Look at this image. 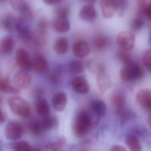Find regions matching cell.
I'll list each match as a JSON object with an SVG mask.
<instances>
[{
  "label": "cell",
  "instance_id": "cell-1",
  "mask_svg": "<svg viewBox=\"0 0 151 151\" xmlns=\"http://www.w3.org/2000/svg\"><path fill=\"white\" fill-rule=\"evenodd\" d=\"M9 106L13 113L22 117L30 114V107L27 101L20 96H10L8 99Z\"/></svg>",
  "mask_w": 151,
  "mask_h": 151
},
{
  "label": "cell",
  "instance_id": "cell-2",
  "mask_svg": "<svg viewBox=\"0 0 151 151\" xmlns=\"http://www.w3.org/2000/svg\"><path fill=\"white\" fill-rule=\"evenodd\" d=\"M143 75L144 72L142 69L132 62L124 64L120 73L121 79L124 82L140 79Z\"/></svg>",
  "mask_w": 151,
  "mask_h": 151
},
{
  "label": "cell",
  "instance_id": "cell-3",
  "mask_svg": "<svg viewBox=\"0 0 151 151\" xmlns=\"http://www.w3.org/2000/svg\"><path fill=\"white\" fill-rule=\"evenodd\" d=\"M92 124L91 116L86 112H81L75 120L73 126L75 135L77 137H82L88 132Z\"/></svg>",
  "mask_w": 151,
  "mask_h": 151
},
{
  "label": "cell",
  "instance_id": "cell-4",
  "mask_svg": "<svg viewBox=\"0 0 151 151\" xmlns=\"http://www.w3.org/2000/svg\"><path fill=\"white\" fill-rule=\"evenodd\" d=\"M116 45L123 50H131L135 45V37L129 32H122L116 37Z\"/></svg>",
  "mask_w": 151,
  "mask_h": 151
},
{
  "label": "cell",
  "instance_id": "cell-5",
  "mask_svg": "<svg viewBox=\"0 0 151 151\" xmlns=\"http://www.w3.org/2000/svg\"><path fill=\"white\" fill-rule=\"evenodd\" d=\"M15 60L16 64L22 70L27 71L32 68V61L29 55L24 48L20 47L17 49Z\"/></svg>",
  "mask_w": 151,
  "mask_h": 151
},
{
  "label": "cell",
  "instance_id": "cell-6",
  "mask_svg": "<svg viewBox=\"0 0 151 151\" xmlns=\"http://www.w3.org/2000/svg\"><path fill=\"white\" fill-rule=\"evenodd\" d=\"M31 82V77L26 71L19 70L14 76L15 86L20 90L27 89L30 86Z\"/></svg>",
  "mask_w": 151,
  "mask_h": 151
},
{
  "label": "cell",
  "instance_id": "cell-7",
  "mask_svg": "<svg viewBox=\"0 0 151 151\" xmlns=\"http://www.w3.org/2000/svg\"><path fill=\"white\" fill-rule=\"evenodd\" d=\"M136 101L145 111L151 114V91L150 90H140L136 95Z\"/></svg>",
  "mask_w": 151,
  "mask_h": 151
},
{
  "label": "cell",
  "instance_id": "cell-8",
  "mask_svg": "<svg viewBox=\"0 0 151 151\" xmlns=\"http://www.w3.org/2000/svg\"><path fill=\"white\" fill-rule=\"evenodd\" d=\"M99 7L103 17L107 19L112 18L118 9L116 1L111 0H102L99 2Z\"/></svg>",
  "mask_w": 151,
  "mask_h": 151
},
{
  "label": "cell",
  "instance_id": "cell-9",
  "mask_svg": "<svg viewBox=\"0 0 151 151\" xmlns=\"http://www.w3.org/2000/svg\"><path fill=\"white\" fill-rule=\"evenodd\" d=\"M52 27L54 30L57 32H67L70 29L68 17L54 16L52 21Z\"/></svg>",
  "mask_w": 151,
  "mask_h": 151
},
{
  "label": "cell",
  "instance_id": "cell-10",
  "mask_svg": "<svg viewBox=\"0 0 151 151\" xmlns=\"http://www.w3.org/2000/svg\"><path fill=\"white\" fill-rule=\"evenodd\" d=\"M73 89L80 94H86L90 90V86L86 77L83 76L75 77L71 82Z\"/></svg>",
  "mask_w": 151,
  "mask_h": 151
},
{
  "label": "cell",
  "instance_id": "cell-11",
  "mask_svg": "<svg viewBox=\"0 0 151 151\" xmlns=\"http://www.w3.org/2000/svg\"><path fill=\"white\" fill-rule=\"evenodd\" d=\"M22 128L19 123L11 122L7 124L5 132L8 139L14 140L22 137Z\"/></svg>",
  "mask_w": 151,
  "mask_h": 151
},
{
  "label": "cell",
  "instance_id": "cell-12",
  "mask_svg": "<svg viewBox=\"0 0 151 151\" xmlns=\"http://www.w3.org/2000/svg\"><path fill=\"white\" fill-rule=\"evenodd\" d=\"M96 10L93 4L87 3L83 7L79 13L80 19L87 22H92L96 17Z\"/></svg>",
  "mask_w": 151,
  "mask_h": 151
},
{
  "label": "cell",
  "instance_id": "cell-13",
  "mask_svg": "<svg viewBox=\"0 0 151 151\" xmlns=\"http://www.w3.org/2000/svg\"><path fill=\"white\" fill-rule=\"evenodd\" d=\"M18 17L12 14H9L5 17L3 22V26L4 29L9 32L17 30L21 22Z\"/></svg>",
  "mask_w": 151,
  "mask_h": 151
},
{
  "label": "cell",
  "instance_id": "cell-14",
  "mask_svg": "<svg viewBox=\"0 0 151 151\" xmlns=\"http://www.w3.org/2000/svg\"><path fill=\"white\" fill-rule=\"evenodd\" d=\"M97 83L99 89L101 91L105 92L107 91L111 86V82L108 75L101 70L97 73Z\"/></svg>",
  "mask_w": 151,
  "mask_h": 151
},
{
  "label": "cell",
  "instance_id": "cell-15",
  "mask_svg": "<svg viewBox=\"0 0 151 151\" xmlns=\"http://www.w3.org/2000/svg\"><path fill=\"white\" fill-rule=\"evenodd\" d=\"M72 52L78 58H83L90 52L88 44L84 40H80L74 43L72 46Z\"/></svg>",
  "mask_w": 151,
  "mask_h": 151
},
{
  "label": "cell",
  "instance_id": "cell-16",
  "mask_svg": "<svg viewBox=\"0 0 151 151\" xmlns=\"http://www.w3.org/2000/svg\"><path fill=\"white\" fill-rule=\"evenodd\" d=\"M68 102V97L63 92L55 93L52 99V103L55 109L58 111H62L65 109Z\"/></svg>",
  "mask_w": 151,
  "mask_h": 151
},
{
  "label": "cell",
  "instance_id": "cell-17",
  "mask_svg": "<svg viewBox=\"0 0 151 151\" xmlns=\"http://www.w3.org/2000/svg\"><path fill=\"white\" fill-rule=\"evenodd\" d=\"M47 66L48 62L42 55H37L32 61V68L36 72L40 73L45 71Z\"/></svg>",
  "mask_w": 151,
  "mask_h": 151
},
{
  "label": "cell",
  "instance_id": "cell-18",
  "mask_svg": "<svg viewBox=\"0 0 151 151\" xmlns=\"http://www.w3.org/2000/svg\"><path fill=\"white\" fill-rule=\"evenodd\" d=\"M0 90L2 92L6 93L19 94L21 91L15 86H13L10 84L8 79L5 78H1L0 80Z\"/></svg>",
  "mask_w": 151,
  "mask_h": 151
},
{
  "label": "cell",
  "instance_id": "cell-19",
  "mask_svg": "<svg viewBox=\"0 0 151 151\" xmlns=\"http://www.w3.org/2000/svg\"><path fill=\"white\" fill-rule=\"evenodd\" d=\"M53 48L54 51L59 54L65 53L68 50V40L65 37L59 38L55 40Z\"/></svg>",
  "mask_w": 151,
  "mask_h": 151
},
{
  "label": "cell",
  "instance_id": "cell-20",
  "mask_svg": "<svg viewBox=\"0 0 151 151\" xmlns=\"http://www.w3.org/2000/svg\"><path fill=\"white\" fill-rule=\"evenodd\" d=\"M36 110L39 114L45 116H47L50 113V107L48 102L45 100L40 99L35 104Z\"/></svg>",
  "mask_w": 151,
  "mask_h": 151
},
{
  "label": "cell",
  "instance_id": "cell-21",
  "mask_svg": "<svg viewBox=\"0 0 151 151\" xmlns=\"http://www.w3.org/2000/svg\"><path fill=\"white\" fill-rule=\"evenodd\" d=\"M14 46V41L13 38L6 37L2 39L1 45V51L4 54H8L12 52Z\"/></svg>",
  "mask_w": 151,
  "mask_h": 151
},
{
  "label": "cell",
  "instance_id": "cell-22",
  "mask_svg": "<svg viewBox=\"0 0 151 151\" xmlns=\"http://www.w3.org/2000/svg\"><path fill=\"white\" fill-rule=\"evenodd\" d=\"M91 107L93 111L100 116H103L106 114V107L105 102L100 99H95L91 103Z\"/></svg>",
  "mask_w": 151,
  "mask_h": 151
},
{
  "label": "cell",
  "instance_id": "cell-23",
  "mask_svg": "<svg viewBox=\"0 0 151 151\" xmlns=\"http://www.w3.org/2000/svg\"><path fill=\"white\" fill-rule=\"evenodd\" d=\"M126 144L130 151H142V147L138 139L135 136L130 135L126 139Z\"/></svg>",
  "mask_w": 151,
  "mask_h": 151
},
{
  "label": "cell",
  "instance_id": "cell-24",
  "mask_svg": "<svg viewBox=\"0 0 151 151\" xmlns=\"http://www.w3.org/2000/svg\"><path fill=\"white\" fill-rule=\"evenodd\" d=\"M9 3L13 9L18 12H25L29 8V4L23 0H11Z\"/></svg>",
  "mask_w": 151,
  "mask_h": 151
},
{
  "label": "cell",
  "instance_id": "cell-25",
  "mask_svg": "<svg viewBox=\"0 0 151 151\" xmlns=\"http://www.w3.org/2000/svg\"><path fill=\"white\" fill-rule=\"evenodd\" d=\"M18 37L20 40L24 42H28L31 38L32 34L29 27L23 25L21 24L17 29Z\"/></svg>",
  "mask_w": 151,
  "mask_h": 151
},
{
  "label": "cell",
  "instance_id": "cell-26",
  "mask_svg": "<svg viewBox=\"0 0 151 151\" xmlns=\"http://www.w3.org/2000/svg\"><path fill=\"white\" fill-rule=\"evenodd\" d=\"M69 70L71 74L77 75L83 72L84 67L82 62L78 60H74L70 63Z\"/></svg>",
  "mask_w": 151,
  "mask_h": 151
},
{
  "label": "cell",
  "instance_id": "cell-27",
  "mask_svg": "<svg viewBox=\"0 0 151 151\" xmlns=\"http://www.w3.org/2000/svg\"><path fill=\"white\" fill-rule=\"evenodd\" d=\"M111 101L113 106L116 109H120L124 105L125 99L124 97L122 94L116 93L112 95Z\"/></svg>",
  "mask_w": 151,
  "mask_h": 151
},
{
  "label": "cell",
  "instance_id": "cell-28",
  "mask_svg": "<svg viewBox=\"0 0 151 151\" xmlns=\"http://www.w3.org/2000/svg\"><path fill=\"white\" fill-rule=\"evenodd\" d=\"M107 41L103 37H98L93 40L92 46L97 51H101L105 49L107 46Z\"/></svg>",
  "mask_w": 151,
  "mask_h": 151
},
{
  "label": "cell",
  "instance_id": "cell-29",
  "mask_svg": "<svg viewBox=\"0 0 151 151\" xmlns=\"http://www.w3.org/2000/svg\"><path fill=\"white\" fill-rule=\"evenodd\" d=\"M55 124L56 121L55 118L49 115L45 116L41 123L43 129L46 130H50L53 129L55 126Z\"/></svg>",
  "mask_w": 151,
  "mask_h": 151
},
{
  "label": "cell",
  "instance_id": "cell-30",
  "mask_svg": "<svg viewBox=\"0 0 151 151\" xmlns=\"http://www.w3.org/2000/svg\"><path fill=\"white\" fill-rule=\"evenodd\" d=\"M117 57L120 61L122 62L124 64L131 62V58L129 54L126 50H120L117 53Z\"/></svg>",
  "mask_w": 151,
  "mask_h": 151
},
{
  "label": "cell",
  "instance_id": "cell-31",
  "mask_svg": "<svg viewBox=\"0 0 151 151\" xmlns=\"http://www.w3.org/2000/svg\"><path fill=\"white\" fill-rule=\"evenodd\" d=\"M30 129L34 135H39L42 130V124L37 120H33L30 124Z\"/></svg>",
  "mask_w": 151,
  "mask_h": 151
},
{
  "label": "cell",
  "instance_id": "cell-32",
  "mask_svg": "<svg viewBox=\"0 0 151 151\" xmlns=\"http://www.w3.org/2000/svg\"><path fill=\"white\" fill-rule=\"evenodd\" d=\"M69 13V8L68 6H60L55 9V10L54 16L68 17Z\"/></svg>",
  "mask_w": 151,
  "mask_h": 151
},
{
  "label": "cell",
  "instance_id": "cell-33",
  "mask_svg": "<svg viewBox=\"0 0 151 151\" xmlns=\"http://www.w3.org/2000/svg\"><path fill=\"white\" fill-rule=\"evenodd\" d=\"M30 145L26 141H22L17 143L14 147L15 151H31Z\"/></svg>",
  "mask_w": 151,
  "mask_h": 151
},
{
  "label": "cell",
  "instance_id": "cell-34",
  "mask_svg": "<svg viewBox=\"0 0 151 151\" xmlns=\"http://www.w3.org/2000/svg\"><path fill=\"white\" fill-rule=\"evenodd\" d=\"M142 60L145 66L148 69L151 68V49L147 50L144 52Z\"/></svg>",
  "mask_w": 151,
  "mask_h": 151
},
{
  "label": "cell",
  "instance_id": "cell-35",
  "mask_svg": "<svg viewBox=\"0 0 151 151\" xmlns=\"http://www.w3.org/2000/svg\"><path fill=\"white\" fill-rule=\"evenodd\" d=\"M131 25L132 28L134 30L139 31L142 29L144 25V22L140 18H135L132 21Z\"/></svg>",
  "mask_w": 151,
  "mask_h": 151
},
{
  "label": "cell",
  "instance_id": "cell-36",
  "mask_svg": "<svg viewBox=\"0 0 151 151\" xmlns=\"http://www.w3.org/2000/svg\"><path fill=\"white\" fill-rule=\"evenodd\" d=\"M148 5L147 2L145 1H138V10L140 14L145 15V12Z\"/></svg>",
  "mask_w": 151,
  "mask_h": 151
},
{
  "label": "cell",
  "instance_id": "cell-37",
  "mask_svg": "<svg viewBox=\"0 0 151 151\" xmlns=\"http://www.w3.org/2000/svg\"><path fill=\"white\" fill-rule=\"evenodd\" d=\"M60 72L59 71L53 72L49 77V79L52 82H56L58 81L60 77Z\"/></svg>",
  "mask_w": 151,
  "mask_h": 151
},
{
  "label": "cell",
  "instance_id": "cell-38",
  "mask_svg": "<svg viewBox=\"0 0 151 151\" xmlns=\"http://www.w3.org/2000/svg\"><path fill=\"white\" fill-rule=\"evenodd\" d=\"M145 15L148 19L151 20V3L147 5V7L145 12Z\"/></svg>",
  "mask_w": 151,
  "mask_h": 151
},
{
  "label": "cell",
  "instance_id": "cell-39",
  "mask_svg": "<svg viewBox=\"0 0 151 151\" xmlns=\"http://www.w3.org/2000/svg\"><path fill=\"white\" fill-rule=\"evenodd\" d=\"M44 2L48 6H55L60 2L59 0H45Z\"/></svg>",
  "mask_w": 151,
  "mask_h": 151
},
{
  "label": "cell",
  "instance_id": "cell-40",
  "mask_svg": "<svg viewBox=\"0 0 151 151\" xmlns=\"http://www.w3.org/2000/svg\"><path fill=\"white\" fill-rule=\"evenodd\" d=\"M111 151H127L124 147L121 145H114L112 147Z\"/></svg>",
  "mask_w": 151,
  "mask_h": 151
},
{
  "label": "cell",
  "instance_id": "cell-41",
  "mask_svg": "<svg viewBox=\"0 0 151 151\" xmlns=\"http://www.w3.org/2000/svg\"><path fill=\"white\" fill-rule=\"evenodd\" d=\"M35 92L36 95L38 97L41 96L43 93V91L40 88H37V89L35 90Z\"/></svg>",
  "mask_w": 151,
  "mask_h": 151
},
{
  "label": "cell",
  "instance_id": "cell-42",
  "mask_svg": "<svg viewBox=\"0 0 151 151\" xmlns=\"http://www.w3.org/2000/svg\"><path fill=\"white\" fill-rule=\"evenodd\" d=\"M51 149L52 151H59V148L57 145L55 144H52L51 146Z\"/></svg>",
  "mask_w": 151,
  "mask_h": 151
},
{
  "label": "cell",
  "instance_id": "cell-43",
  "mask_svg": "<svg viewBox=\"0 0 151 151\" xmlns=\"http://www.w3.org/2000/svg\"><path fill=\"white\" fill-rule=\"evenodd\" d=\"M1 123L4 122L5 121V115H4V114H3V112H2V111H1Z\"/></svg>",
  "mask_w": 151,
  "mask_h": 151
},
{
  "label": "cell",
  "instance_id": "cell-44",
  "mask_svg": "<svg viewBox=\"0 0 151 151\" xmlns=\"http://www.w3.org/2000/svg\"><path fill=\"white\" fill-rule=\"evenodd\" d=\"M147 121H148V124H149V126L151 128V114H150V115L148 116Z\"/></svg>",
  "mask_w": 151,
  "mask_h": 151
},
{
  "label": "cell",
  "instance_id": "cell-45",
  "mask_svg": "<svg viewBox=\"0 0 151 151\" xmlns=\"http://www.w3.org/2000/svg\"><path fill=\"white\" fill-rule=\"evenodd\" d=\"M149 39L151 42V28L150 29V32H149Z\"/></svg>",
  "mask_w": 151,
  "mask_h": 151
},
{
  "label": "cell",
  "instance_id": "cell-46",
  "mask_svg": "<svg viewBox=\"0 0 151 151\" xmlns=\"http://www.w3.org/2000/svg\"><path fill=\"white\" fill-rule=\"evenodd\" d=\"M31 151H39L38 149H31Z\"/></svg>",
  "mask_w": 151,
  "mask_h": 151
},
{
  "label": "cell",
  "instance_id": "cell-47",
  "mask_svg": "<svg viewBox=\"0 0 151 151\" xmlns=\"http://www.w3.org/2000/svg\"><path fill=\"white\" fill-rule=\"evenodd\" d=\"M148 70H149V71H150V72L151 73V68L149 69H148Z\"/></svg>",
  "mask_w": 151,
  "mask_h": 151
}]
</instances>
